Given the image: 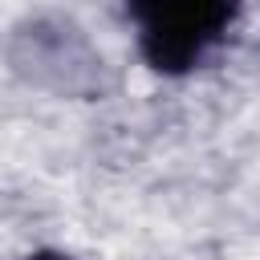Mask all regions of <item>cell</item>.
Wrapping results in <instances>:
<instances>
[{"instance_id":"6da1fadb","label":"cell","mask_w":260,"mask_h":260,"mask_svg":"<svg viewBox=\"0 0 260 260\" xmlns=\"http://www.w3.org/2000/svg\"><path fill=\"white\" fill-rule=\"evenodd\" d=\"M126 12L138 28L142 61L167 77L203 65L240 16L236 4H130Z\"/></svg>"},{"instance_id":"7a4b0ae2","label":"cell","mask_w":260,"mask_h":260,"mask_svg":"<svg viewBox=\"0 0 260 260\" xmlns=\"http://www.w3.org/2000/svg\"><path fill=\"white\" fill-rule=\"evenodd\" d=\"M28 260H73V256H65V252H37V256H28Z\"/></svg>"}]
</instances>
